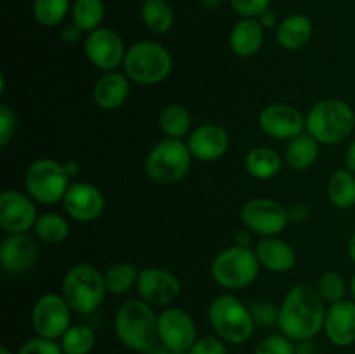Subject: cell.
I'll use <instances>...</instances> for the list:
<instances>
[{
	"instance_id": "obj_1",
	"label": "cell",
	"mask_w": 355,
	"mask_h": 354,
	"mask_svg": "<svg viewBox=\"0 0 355 354\" xmlns=\"http://www.w3.org/2000/svg\"><path fill=\"white\" fill-rule=\"evenodd\" d=\"M326 311L328 307L318 288L311 285H295L281 301L277 326L281 333L293 342L312 340L324 328Z\"/></svg>"
},
{
	"instance_id": "obj_2",
	"label": "cell",
	"mask_w": 355,
	"mask_h": 354,
	"mask_svg": "<svg viewBox=\"0 0 355 354\" xmlns=\"http://www.w3.org/2000/svg\"><path fill=\"white\" fill-rule=\"evenodd\" d=\"M114 335L118 342L135 353H148L158 344V314L142 298H130L114 314Z\"/></svg>"
},
{
	"instance_id": "obj_3",
	"label": "cell",
	"mask_w": 355,
	"mask_h": 354,
	"mask_svg": "<svg viewBox=\"0 0 355 354\" xmlns=\"http://www.w3.org/2000/svg\"><path fill=\"white\" fill-rule=\"evenodd\" d=\"M355 130V111L347 101L326 97L305 115V132L319 144L336 146L350 139Z\"/></svg>"
},
{
	"instance_id": "obj_4",
	"label": "cell",
	"mask_w": 355,
	"mask_h": 354,
	"mask_svg": "<svg viewBox=\"0 0 355 354\" xmlns=\"http://www.w3.org/2000/svg\"><path fill=\"white\" fill-rule=\"evenodd\" d=\"M173 69V58L165 45L153 40H139L127 49L123 73L137 85H158Z\"/></svg>"
},
{
	"instance_id": "obj_5",
	"label": "cell",
	"mask_w": 355,
	"mask_h": 354,
	"mask_svg": "<svg viewBox=\"0 0 355 354\" xmlns=\"http://www.w3.org/2000/svg\"><path fill=\"white\" fill-rule=\"evenodd\" d=\"M106 294L104 273L90 264H76L62 278L61 295L76 314H92L103 304Z\"/></svg>"
},
{
	"instance_id": "obj_6",
	"label": "cell",
	"mask_w": 355,
	"mask_h": 354,
	"mask_svg": "<svg viewBox=\"0 0 355 354\" xmlns=\"http://www.w3.org/2000/svg\"><path fill=\"white\" fill-rule=\"evenodd\" d=\"M208 321L215 335L220 337L225 344L236 346L248 342L257 328L248 305L232 294H222L210 302Z\"/></svg>"
},
{
	"instance_id": "obj_7",
	"label": "cell",
	"mask_w": 355,
	"mask_h": 354,
	"mask_svg": "<svg viewBox=\"0 0 355 354\" xmlns=\"http://www.w3.org/2000/svg\"><path fill=\"white\" fill-rule=\"evenodd\" d=\"M260 262L250 246L232 245L211 260L210 273L215 283L225 290H245L259 278Z\"/></svg>"
},
{
	"instance_id": "obj_8",
	"label": "cell",
	"mask_w": 355,
	"mask_h": 354,
	"mask_svg": "<svg viewBox=\"0 0 355 354\" xmlns=\"http://www.w3.org/2000/svg\"><path fill=\"white\" fill-rule=\"evenodd\" d=\"M193 160L186 141L165 137L158 144L153 146V149L146 156V176L153 183L162 184V186L177 184L187 176Z\"/></svg>"
},
{
	"instance_id": "obj_9",
	"label": "cell",
	"mask_w": 355,
	"mask_h": 354,
	"mask_svg": "<svg viewBox=\"0 0 355 354\" xmlns=\"http://www.w3.org/2000/svg\"><path fill=\"white\" fill-rule=\"evenodd\" d=\"M69 180L64 163L54 158H37L24 172V189L37 203L54 205L62 201L71 186Z\"/></svg>"
},
{
	"instance_id": "obj_10",
	"label": "cell",
	"mask_w": 355,
	"mask_h": 354,
	"mask_svg": "<svg viewBox=\"0 0 355 354\" xmlns=\"http://www.w3.org/2000/svg\"><path fill=\"white\" fill-rule=\"evenodd\" d=\"M241 221L246 229L262 238L279 236L290 224L288 208L270 198H252L241 208Z\"/></svg>"
},
{
	"instance_id": "obj_11",
	"label": "cell",
	"mask_w": 355,
	"mask_h": 354,
	"mask_svg": "<svg viewBox=\"0 0 355 354\" xmlns=\"http://www.w3.org/2000/svg\"><path fill=\"white\" fill-rule=\"evenodd\" d=\"M71 307L59 294H45L35 302L31 311V326L35 335L61 340L71 323Z\"/></svg>"
},
{
	"instance_id": "obj_12",
	"label": "cell",
	"mask_w": 355,
	"mask_h": 354,
	"mask_svg": "<svg viewBox=\"0 0 355 354\" xmlns=\"http://www.w3.org/2000/svg\"><path fill=\"white\" fill-rule=\"evenodd\" d=\"M83 49H85L87 59L104 73L116 71L120 66H123L125 54H127L121 35L106 26L87 33Z\"/></svg>"
},
{
	"instance_id": "obj_13",
	"label": "cell",
	"mask_w": 355,
	"mask_h": 354,
	"mask_svg": "<svg viewBox=\"0 0 355 354\" xmlns=\"http://www.w3.org/2000/svg\"><path fill=\"white\" fill-rule=\"evenodd\" d=\"M198 340L193 316L182 307L168 305L158 314V342L179 353H187Z\"/></svg>"
},
{
	"instance_id": "obj_14",
	"label": "cell",
	"mask_w": 355,
	"mask_h": 354,
	"mask_svg": "<svg viewBox=\"0 0 355 354\" xmlns=\"http://www.w3.org/2000/svg\"><path fill=\"white\" fill-rule=\"evenodd\" d=\"M180 281L172 271L163 267H144L139 273L135 292L139 298L153 307H168L180 297Z\"/></svg>"
},
{
	"instance_id": "obj_15",
	"label": "cell",
	"mask_w": 355,
	"mask_h": 354,
	"mask_svg": "<svg viewBox=\"0 0 355 354\" xmlns=\"http://www.w3.org/2000/svg\"><path fill=\"white\" fill-rule=\"evenodd\" d=\"M38 219L37 201L19 189H3L0 194V228L6 235L28 233Z\"/></svg>"
},
{
	"instance_id": "obj_16",
	"label": "cell",
	"mask_w": 355,
	"mask_h": 354,
	"mask_svg": "<svg viewBox=\"0 0 355 354\" xmlns=\"http://www.w3.org/2000/svg\"><path fill=\"white\" fill-rule=\"evenodd\" d=\"M40 248L28 233L6 235L0 242V267L9 276H23L38 262Z\"/></svg>"
},
{
	"instance_id": "obj_17",
	"label": "cell",
	"mask_w": 355,
	"mask_h": 354,
	"mask_svg": "<svg viewBox=\"0 0 355 354\" xmlns=\"http://www.w3.org/2000/svg\"><path fill=\"white\" fill-rule=\"evenodd\" d=\"M259 127L270 139L291 141L305 132V117L291 104L272 103L260 111Z\"/></svg>"
},
{
	"instance_id": "obj_18",
	"label": "cell",
	"mask_w": 355,
	"mask_h": 354,
	"mask_svg": "<svg viewBox=\"0 0 355 354\" xmlns=\"http://www.w3.org/2000/svg\"><path fill=\"white\" fill-rule=\"evenodd\" d=\"M66 215L76 222H94L103 215L106 198L103 191L90 183H71L62 198Z\"/></svg>"
},
{
	"instance_id": "obj_19",
	"label": "cell",
	"mask_w": 355,
	"mask_h": 354,
	"mask_svg": "<svg viewBox=\"0 0 355 354\" xmlns=\"http://www.w3.org/2000/svg\"><path fill=\"white\" fill-rule=\"evenodd\" d=\"M186 142L194 160L217 162L227 153L229 146H231V137L222 125L205 124L191 130Z\"/></svg>"
},
{
	"instance_id": "obj_20",
	"label": "cell",
	"mask_w": 355,
	"mask_h": 354,
	"mask_svg": "<svg viewBox=\"0 0 355 354\" xmlns=\"http://www.w3.org/2000/svg\"><path fill=\"white\" fill-rule=\"evenodd\" d=\"M326 339L336 347H350L355 344V302L342 301L331 304L324 318Z\"/></svg>"
},
{
	"instance_id": "obj_21",
	"label": "cell",
	"mask_w": 355,
	"mask_h": 354,
	"mask_svg": "<svg viewBox=\"0 0 355 354\" xmlns=\"http://www.w3.org/2000/svg\"><path fill=\"white\" fill-rule=\"evenodd\" d=\"M266 40V28L257 17H241L229 33V47L238 58H253L259 54Z\"/></svg>"
},
{
	"instance_id": "obj_22",
	"label": "cell",
	"mask_w": 355,
	"mask_h": 354,
	"mask_svg": "<svg viewBox=\"0 0 355 354\" xmlns=\"http://www.w3.org/2000/svg\"><path fill=\"white\" fill-rule=\"evenodd\" d=\"M255 253L260 266L270 273H288L297 266V252L279 236L260 239L255 246Z\"/></svg>"
},
{
	"instance_id": "obj_23",
	"label": "cell",
	"mask_w": 355,
	"mask_h": 354,
	"mask_svg": "<svg viewBox=\"0 0 355 354\" xmlns=\"http://www.w3.org/2000/svg\"><path fill=\"white\" fill-rule=\"evenodd\" d=\"M130 92V80L121 71H106L94 85V103L104 111H113L123 106Z\"/></svg>"
},
{
	"instance_id": "obj_24",
	"label": "cell",
	"mask_w": 355,
	"mask_h": 354,
	"mask_svg": "<svg viewBox=\"0 0 355 354\" xmlns=\"http://www.w3.org/2000/svg\"><path fill=\"white\" fill-rule=\"evenodd\" d=\"M314 26L305 14H290L276 28V40L284 51H300L311 42Z\"/></svg>"
},
{
	"instance_id": "obj_25",
	"label": "cell",
	"mask_w": 355,
	"mask_h": 354,
	"mask_svg": "<svg viewBox=\"0 0 355 354\" xmlns=\"http://www.w3.org/2000/svg\"><path fill=\"white\" fill-rule=\"evenodd\" d=\"M283 156L269 146H257L250 149L245 156L246 172L257 180L274 179L283 169Z\"/></svg>"
},
{
	"instance_id": "obj_26",
	"label": "cell",
	"mask_w": 355,
	"mask_h": 354,
	"mask_svg": "<svg viewBox=\"0 0 355 354\" xmlns=\"http://www.w3.org/2000/svg\"><path fill=\"white\" fill-rule=\"evenodd\" d=\"M319 149H321V144L309 132H304L288 141L286 149H284V163H288L295 170H307L318 162Z\"/></svg>"
},
{
	"instance_id": "obj_27",
	"label": "cell",
	"mask_w": 355,
	"mask_h": 354,
	"mask_svg": "<svg viewBox=\"0 0 355 354\" xmlns=\"http://www.w3.org/2000/svg\"><path fill=\"white\" fill-rule=\"evenodd\" d=\"M326 194L333 207L350 210L355 207V174L349 169H336L328 179Z\"/></svg>"
},
{
	"instance_id": "obj_28",
	"label": "cell",
	"mask_w": 355,
	"mask_h": 354,
	"mask_svg": "<svg viewBox=\"0 0 355 354\" xmlns=\"http://www.w3.org/2000/svg\"><path fill=\"white\" fill-rule=\"evenodd\" d=\"M158 125L165 137L184 141V137H189L191 134V115L182 104H165L158 115Z\"/></svg>"
},
{
	"instance_id": "obj_29",
	"label": "cell",
	"mask_w": 355,
	"mask_h": 354,
	"mask_svg": "<svg viewBox=\"0 0 355 354\" xmlns=\"http://www.w3.org/2000/svg\"><path fill=\"white\" fill-rule=\"evenodd\" d=\"M141 19L149 31L163 35L172 30L175 12L168 0H144L141 7Z\"/></svg>"
},
{
	"instance_id": "obj_30",
	"label": "cell",
	"mask_w": 355,
	"mask_h": 354,
	"mask_svg": "<svg viewBox=\"0 0 355 354\" xmlns=\"http://www.w3.org/2000/svg\"><path fill=\"white\" fill-rule=\"evenodd\" d=\"M33 231L40 242L58 245L69 236V222L64 215L58 214V212H45V214L38 215Z\"/></svg>"
},
{
	"instance_id": "obj_31",
	"label": "cell",
	"mask_w": 355,
	"mask_h": 354,
	"mask_svg": "<svg viewBox=\"0 0 355 354\" xmlns=\"http://www.w3.org/2000/svg\"><path fill=\"white\" fill-rule=\"evenodd\" d=\"M104 16H106V6L103 0H73L71 21L83 33H90L101 28Z\"/></svg>"
},
{
	"instance_id": "obj_32",
	"label": "cell",
	"mask_w": 355,
	"mask_h": 354,
	"mask_svg": "<svg viewBox=\"0 0 355 354\" xmlns=\"http://www.w3.org/2000/svg\"><path fill=\"white\" fill-rule=\"evenodd\" d=\"M64 354H90L97 344L94 328L87 323H75L59 340Z\"/></svg>"
},
{
	"instance_id": "obj_33",
	"label": "cell",
	"mask_w": 355,
	"mask_h": 354,
	"mask_svg": "<svg viewBox=\"0 0 355 354\" xmlns=\"http://www.w3.org/2000/svg\"><path fill=\"white\" fill-rule=\"evenodd\" d=\"M141 271L130 262H116L104 271V283L110 294L125 295L135 288Z\"/></svg>"
},
{
	"instance_id": "obj_34",
	"label": "cell",
	"mask_w": 355,
	"mask_h": 354,
	"mask_svg": "<svg viewBox=\"0 0 355 354\" xmlns=\"http://www.w3.org/2000/svg\"><path fill=\"white\" fill-rule=\"evenodd\" d=\"M71 0H33V17L40 26L54 28L71 12Z\"/></svg>"
},
{
	"instance_id": "obj_35",
	"label": "cell",
	"mask_w": 355,
	"mask_h": 354,
	"mask_svg": "<svg viewBox=\"0 0 355 354\" xmlns=\"http://www.w3.org/2000/svg\"><path fill=\"white\" fill-rule=\"evenodd\" d=\"M315 288H318L322 301L329 305L345 301L347 292H349V285H347L345 278L340 273H336V271H326V273H322L321 278L318 280Z\"/></svg>"
},
{
	"instance_id": "obj_36",
	"label": "cell",
	"mask_w": 355,
	"mask_h": 354,
	"mask_svg": "<svg viewBox=\"0 0 355 354\" xmlns=\"http://www.w3.org/2000/svg\"><path fill=\"white\" fill-rule=\"evenodd\" d=\"M253 354H297V346L286 335L276 333L260 340Z\"/></svg>"
},
{
	"instance_id": "obj_37",
	"label": "cell",
	"mask_w": 355,
	"mask_h": 354,
	"mask_svg": "<svg viewBox=\"0 0 355 354\" xmlns=\"http://www.w3.org/2000/svg\"><path fill=\"white\" fill-rule=\"evenodd\" d=\"M250 312L257 326H272L277 325L279 307L270 301H255L250 305Z\"/></svg>"
},
{
	"instance_id": "obj_38",
	"label": "cell",
	"mask_w": 355,
	"mask_h": 354,
	"mask_svg": "<svg viewBox=\"0 0 355 354\" xmlns=\"http://www.w3.org/2000/svg\"><path fill=\"white\" fill-rule=\"evenodd\" d=\"M17 128V115L7 103H0V146L6 148L14 139Z\"/></svg>"
},
{
	"instance_id": "obj_39",
	"label": "cell",
	"mask_w": 355,
	"mask_h": 354,
	"mask_svg": "<svg viewBox=\"0 0 355 354\" xmlns=\"http://www.w3.org/2000/svg\"><path fill=\"white\" fill-rule=\"evenodd\" d=\"M17 354H64L61 344L58 340L44 339V337H33V339L26 340L23 346L19 347Z\"/></svg>"
},
{
	"instance_id": "obj_40",
	"label": "cell",
	"mask_w": 355,
	"mask_h": 354,
	"mask_svg": "<svg viewBox=\"0 0 355 354\" xmlns=\"http://www.w3.org/2000/svg\"><path fill=\"white\" fill-rule=\"evenodd\" d=\"M270 2L272 0H229V6L241 17H260L270 9Z\"/></svg>"
},
{
	"instance_id": "obj_41",
	"label": "cell",
	"mask_w": 355,
	"mask_h": 354,
	"mask_svg": "<svg viewBox=\"0 0 355 354\" xmlns=\"http://www.w3.org/2000/svg\"><path fill=\"white\" fill-rule=\"evenodd\" d=\"M187 354H227V346L217 335L200 337L187 351Z\"/></svg>"
},
{
	"instance_id": "obj_42",
	"label": "cell",
	"mask_w": 355,
	"mask_h": 354,
	"mask_svg": "<svg viewBox=\"0 0 355 354\" xmlns=\"http://www.w3.org/2000/svg\"><path fill=\"white\" fill-rule=\"evenodd\" d=\"M83 31L80 30L78 26H76L75 23H66L64 26L61 28V40L64 42V44H76V42L82 38Z\"/></svg>"
},
{
	"instance_id": "obj_43",
	"label": "cell",
	"mask_w": 355,
	"mask_h": 354,
	"mask_svg": "<svg viewBox=\"0 0 355 354\" xmlns=\"http://www.w3.org/2000/svg\"><path fill=\"white\" fill-rule=\"evenodd\" d=\"M309 215H311V208H309L307 203H293L288 208L290 222H304L307 221Z\"/></svg>"
},
{
	"instance_id": "obj_44",
	"label": "cell",
	"mask_w": 355,
	"mask_h": 354,
	"mask_svg": "<svg viewBox=\"0 0 355 354\" xmlns=\"http://www.w3.org/2000/svg\"><path fill=\"white\" fill-rule=\"evenodd\" d=\"M257 19L260 21V24H262L266 30H272V28H277V24L281 23V21H277V16L274 10H266V12L262 14L260 17H257Z\"/></svg>"
},
{
	"instance_id": "obj_45",
	"label": "cell",
	"mask_w": 355,
	"mask_h": 354,
	"mask_svg": "<svg viewBox=\"0 0 355 354\" xmlns=\"http://www.w3.org/2000/svg\"><path fill=\"white\" fill-rule=\"evenodd\" d=\"M345 167L355 174V139L349 144L345 151Z\"/></svg>"
},
{
	"instance_id": "obj_46",
	"label": "cell",
	"mask_w": 355,
	"mask_h": 354,
	"mask_svg": "<svg viewBox=\"0 0 355 354\" xmlns=\"http://www.w3.org/2000/svg\"><path fill=\"white\" fill-rule=\"evenodd\" d=\"M252 235L253 233L250 231V229H243V231H239L238 235H236L234 238V245H239V246H250V243H252Z\"/></svg>"
},
{
	"instance_id": "obj_47",
	"label": "cell",
	"mask_w": 355,
	"mask_h": 354,
	"mask_svg": "<svg viewBox=\"0 0 355 354\" xmlns=\"http://www.w3.org/2000/svg\"><path fill=\"white\" fill-rule=\"evenodd\" d=\"M295 346H297V354H315V347L311 340L295 342Z\"/></svg>"
},
{
	"instance_id": "obj_48",
	"label": "cell",
	"mask_w": 355,
	"mask_h": 354,
	"mask_svg": "<svg viewBox=\"0 0 355 354\" xmlns=\"http://www.w3.org/2000/svg\"><path fill=\"white\" fill-rule=\"evenodd\" d=\"M146 354H187V353H179V351H173V349H170V347L163 346L162 342H158L156 346H153Z\"/></svg>"
},
{
	"instance_id": "obj_49",
	"label": "cell",
	"mask_w": 355,
	"mask_h": 354,
	"mask_svg": "<svg viewBox=\"0 0 355 354\" xmlns=\"http://www.w3.org/2000/svg\"><path fill=\"white\" fill-rule=\"evenodd\" d=\"M64 167H66V172H68V176L71 177V179L78 176L80 170H82L80 163L75 162V160H68V162H64Z\"/></svg>"
},
{
	"instance_id": "obj_50",
	"label": "cell",
	"mask_w": 355,
	"mask_h": 354,
	"mask_svg": "<svg viewBox=\"0 0 355 354\" xmlns=\"http://www.w3.org/2000/svg\"><path fill=\"white\" fill-rule=\"evenodd\" d=\"M347 253H349V259L352 260V264L355 266V229L352 235H350L349 243H347Z\"/></svg>"
},
{
	"instance_id": "obj_51",
	"label": "cell",
	"mask_w": 355,
	"mask_h": 354,
	"mask_svg": "<svg viewBox=\"0 0 355 354\" xmlns=\"http://www.w3.org/2000/svg\"><path fill=\"white\" fill-rule=\"evenodd\" d=\"M222 2H224V0H201V6L208 10H215L220 7Z\"/></svg>"
},
{
	"instance_id": "obj_52",
	"label": "cell",
	"mask_w": 355,
	"mask_h": 354,
	"mask_svg": "<svg viewBox=\"0 0 355 354\" xmlns=\"http://www.w3.org/2000/svg\"><path fill=\"white\" fill-rule=\"evenodd\" d=\"M349 294H350V301L355 302V273L352 274L349 281Z\"/></svg>"
},
{
	"instance_id": "obj_53",
	"label": "cell",
	"mask_w": 355,
	"mask_h": 354,
	"mask_svg": "<svg viewBox=\"0 0 355 354\" xmlns=\"http://www.w3.org/2000/svg\"><path fill=\"white\" fill-rule=\"evenodd\" d=\"M0 354H14L7 346H0Z\"/></svg>"
}]
</instances>
